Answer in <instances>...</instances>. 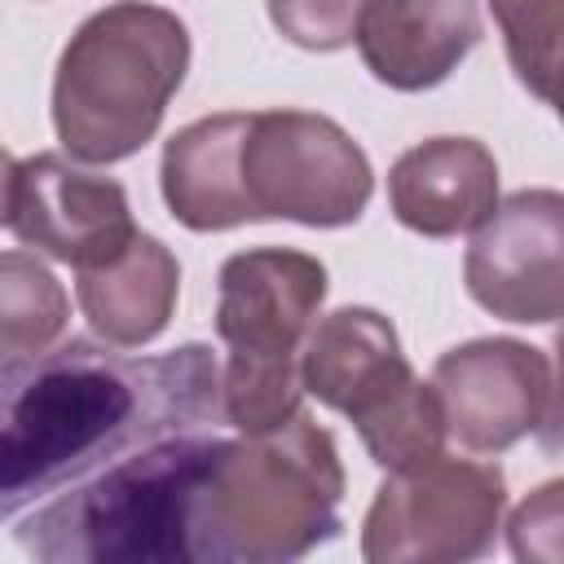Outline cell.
Here are the masks:
<instances>
[{
  "mask_svg": "<svg viewBox=\"0 0 564 564\" xmlns=\"http://www.w3.org/2000/svg\"><path fill=\"white\" fill-rule=\"evenodd\" d=\"M247 115L225 110L194 119L163 145V203L167 212L194 229V234H220L238 229L242 207H238V185H234V150Z\"/></svg>",
  "mask_w": 564,
  "mask_h": 564,
  "instance_id": "obj_15",
  "label": "cell"
},
{
  "mask_svg": "<svg viewBox=\"0 0 564 564\" xmlns=\"http://www.w3.org/2000/svg\"><path fill=\"white\" fill-rule=\"evenodd\" d=\"M13 181H18V163L9 150H0V225H9L13 212Z\"/></svg>",
  "mask_w": 564,
  "mask_h": 564,
  "instance_id": "obj_21",
  "label": "cell"
},
{
  "mask_svg": "<svg viewBox=\"0 0 564 564\" xmlns=\"http://www.w3.org/2000/svg\"><path fill=\"white\" fill-rule=\"evenodd\" d=\"M405 379H414V370L397 344L392 322L375 308H335L304 335L300 383L326 410L361 419Z\"/></svg>",
  "mask_w": 564,
  "mask_h": 564,
  "instance_id": "obj_13",
  "label": "cell"
},
{
  "mask_svg": "<svg viewBox=\"0 0 564 564\" xmlns=\"http://www.w3.org/2000/svg\"><path fill=\"white\" fill-rule=\"evenodd\" d=\"M352 40L379 84L423 93L445 84L476 48L480 9L476 0H370Z\"/></svg>",
  "mask_w": 564,
  "mask_h": 564,
  "instance_id": "obj_11",
  "label": "cell"
},
{
  "mask_svg": "<svg viewBox=\"0 0 564 564\" xmlns=\"http://www.w3.org/2000/svg\"><path fill=\"white\" fill-rule=\"evenodd\" d=\"M370 0H269V22L308 53L348 48Z\"/></svg>",
  "mask_w": 564,
  "mask_h": 564,
  "instance_id": "obj_19",
  "label": "cell"
},
{
  "mask_svg": "<svg viewBox=\"0 0 564 564\" xmlns=\"http://www.w3.org/2000/svg\"><path fill=\"white\" fill-rule=\"evenodd\" d=\"M9 225L26 247L75 269L119 256L137 234L123 185L93 176L62 154H35L18 163Z\"/></svg>",
  "mask_w": 564,
  "mask_h": 564,
  "instance_id": "obj_10",
  "label": "cell"
},
{
  "mask_svg": "<svg viewBox=\"0 0 564 564\" xmlns=\"http://www.w3.org/2000/svg\"><path fill=\"white\" fill-rule=\"evenodd\" d=\"M326 300L322 260L291 247H251L220 264L216 335L229 348L220 414L238 432H269L300 414V348Z\"/></svg>",
  "mask_w": 564,
  "mask_h": 564,
  "instance_id": "obj_5",
  "label": "cell"
},
{
  "mask_svg": "<svg viewBox=\"0 0 564 564\" xmlns=\"http://www.w3.org/2000/svg\"><path fill=\"white\" fill-rule=\"evenodd\" d=\"M220 419V361L203 344L115 352L70 339L0 366V520L106 463Z\"/></svg>",
  "mask_w": 564,
  "mask_h": 564,
  "instance_id": "obj_1",
  "label": "cell"
},
{
  "mask_svg": "<svg viewBox=\"0 0 564 564\" xmlns=\"http://www.w3.org/2000/svg\"><path fill=\"white\" fill-rule=\"evenodd\" d=\"M75 273V300L106 344L141 348L167 330L181 291V264L159 238L137 229L119 256Z\"/></svg>",
  "mask_w": 564,
  "mask_h": 564,
  "instance_id": "obj_14",
  "label": "cell"
},
{
  "mask_svg": "<svg viewBox=\"0 0 564 564\" xmlns=\"http://www.w3.org/2000/svg\"><path fill=\"white\" fill-rule=\"evenodd\" d=\"M189 70V31L145 0L97 9L62 48L53 75V128L79 163H119L163 123Z\"/></svg>",
  "mask_w": 564,
  "mask_h": 564,
  "instance_id": "obj_4",
  "label": "cell"
},
{
  "mask_svg": "<svg viewBox=\"0 0 564 564\" xmlns=\"http://www.w3.org/2000/svg\"><path fill=\"white\" fill-rule=\"evenodd\" d=\"M502 507L507 485L494 463H467L441 449L427 463L388 471L361 520V555L370 564L476 560L494 546Z\"/></svg>",
  "mask_w": 564,
  "mask_h": 564,
  "instance_id": "obj_7",
  "label": "cell"
},
{
  "mask_svg": "<svg viewBox=\"0 0 564 564\" xmlns=\"http://www.w3.org/2000/svg\"><path fill=\"white\" fill-rule=\"evenodd\" d=\"M560 494H564V485L546 480L516 507V516L507 524L516 560H542V564L560 560Z\"/></svg>",
  "mask_w": 564,
  "mask_h": 564,
  "instance_id": "obj_20",
  "label": "cell"
},
{
  "mask_svg": "<svg viewBox=\"0 0 564 564\" xmlns=\"http://www.w3.org/2000/svg\"><path fill=\"white\" fill-rule=\"evenodd\" d=\"M489 13L502 31L507 57L520 84L542 101L555 106L560 84V0H489Z\"/></svg>",
  "mask_w": 564,
  "mask_h": 564,
  "instance_id": "obj_18",
  "label": "cell"
},
{
  "mask_svg": "<svg viewBox=\"0 0 564 564\" xmlns=\"http://www.w3.org/2000/svg\"><path fill=\"white\" fill-rule=\"evenodd\" d=\"M392 216L423 238L471 234L498 207V163L476 137L410 145L388 172Z\"/></svg>",
  "mask_w": 564,
  "mask_h": 564,
  "instance_id": "obj_12",
  "label": "cell"
},
{
  "mask_svg": "<svg viewBox=\"0 0 564 564\" xmlns=\"http://www.w3.org/2000/svg\"><path fill=\"white\" fill-rule=\"evenodd\" d=\"M564 198L555 189H520L498 203L463 260L471 300L520 326H546L564 308Z\"/></svg>",
  "mask_w": 564,
  "mask_h": 564,
  "instance_id": "obj_9",
  "label": "cell"
},
{
  "mask_svg": "<svg viewBox=\"0 0 564 564\" xmlns=\"http://www.w3.org/2000/svg\"><path fill=\"white\" fill-rule=\"evenodd\" d=\"M66 317L70 300L53 269L31 251H0V357L53 348Z\"/></svg>",
  "mask_w": 564,
  "mask_h": 564,
  "instance_id": "obj_16",
  "label": "cell"
},
{
  "mask_svg": "<svg viewBox=\"0 0 564 564\" xmlns=\"http://www.w3.org/2000/svg\"><path fill=\"white\" fill-rule=\"evenodd\" d=\"M352 423L361 432V445L370 449V458L383 471H401V467L427 463V458H436L445 449L441 401H436L432 383H423L419 375L405 379L392 397H383L375 410H366Z\"/></svg>",
  "mask_w": 564,
  "mask_h": 564,
  "instance_id": "obj_17",
  "label": "cell"
},
{
  "mask_svg": "<svg viewBox=\"0 0 564 564\" xmlns=\"http://www.w3.org/2000/svg\"><path fill=\"white\" fill-rule=\"evenodd\" d=\"M432 392L445 414V436L471 454H502L555 423L551 361L520 339H471L441 352Z\"/></svg>",
  "mask_w": 564,
  "mask_h": 564,
  "instance_id": "obj_8",
  "label": "cell"
},
{
  "mask_svg": "<svg viewBox=\"0 0 564 564\" xmlns=\"http://www.w3.org/2000/svg\"><path fill=\"white\" fill-rule=\"evenodd\" d=\"M220 436L150 441L22 520L18 546L44 564H194L189 520Z\"/></svg>",
  "mask_w": 564,
  "mask_h": 564,
  "instance_id": "obj_3",
  "label": "cell"
},
{
  "mask_svg": "<svg viewBox=\"0 0 564 564\" xmlns=\"http://www.w3.org/2000/svg\"><path fill=\"white\" fill-rule=\"evenodd\" d=\"M344 467L308 414L220 441L189 520L194 564H286L335 538Z\"/></svg>",
  "mask_w": 564,
  "mask_h": 564,
  "instance_id": "obj_2",
  "label": "cell"
},
{
  "mask_svg": "<svg viewBox=\"0 0 564 564\" xmlns=\"http://www.w3.org/2000/svg\"><path fill=\"white\" fill-rule=\"evenodd\" d=\"M234 185L242 220L339 229L366 212L375 172L335 119L313 110H256L238 132Z\"/></svg>",
  "mask_w": 564,
  "mask_h": 564,
  "instance_id": "obj_6",
  "label": "cell"
}]
</instances>
